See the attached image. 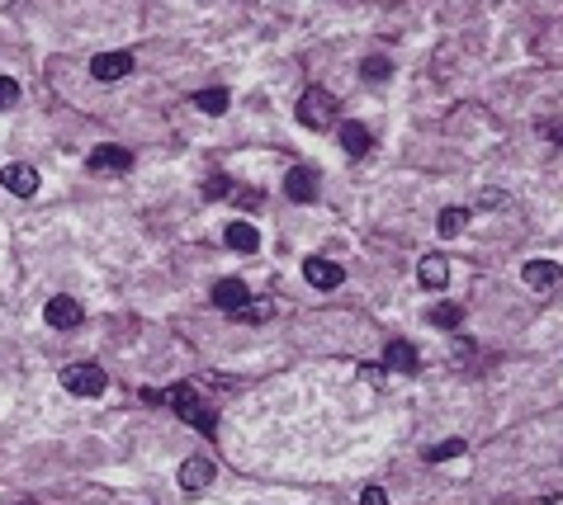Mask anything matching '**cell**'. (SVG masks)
Segmentation results:
<instances>
[{"label": "cell", "instance_id": "1", "mask_svg": "<svg viewBox=\"0 0 563 505\" xmlns=\"http://www.w3.org/2000/svg\"><path fill=\"white\" fill-rule=\"evenodd\" d=\"M166 401H171V407H175V416L185 420V425H194L199 434H213V430H218V411H213V407H204V401H199V392H194L190 383H175L171 392H166Z\"/></svg>", "mask_w": 563, "mask_h": 505}, {"label": "cell", "instance_id": "2", "mask_svg": "<svg viewBox=\"0 0 563 505\" xmlns=\"http://www.w3.org/2000/svg\"><path fill=\"white\" fill-rule=\"evenodd\" d=\"M298 123H303V128H312V132L337 128V99H331V90H322V86H308L303 95H298Z\"/></svg>", "mask_w": 563, "mask_h": 505}, {"label": "cell", "instance_id": "3", "mask_svg": "<svg viewBox=\"0 0 563 505\" xmlns=\"http://www.w3.org/2000/svg\"><path fill=\"white\" fill-rule=\"evenodd\" d=\"M62 387H66V392H76V397H99L109 387V374L99 364H66L62 368Z\"/></svg>", "mask_w": 563, "mask_h": 505}, {"label": "cell", "instance_id": "4", "mask_svg": "<svg viewBox=\"0 0 563 505\" xmlns=\"http://www.w3.org/2000/svg\"><path fill=\"white\" fill-rule=\"evenodd\" d=\"M303 279L312 283V289H341L345 269H341L337 260H327V256H308V260H303Z\"/></svg>", "mask_w": 563, "mask_h": 505}, {"label": "cell", "instance_id": "5", "mask_svg": "<svg viewBox=\"0 0 563 505\" xmlns=\"http://www.w3.org/2000/svg\"><path fill=\"white\" fill-rule=\"evenodd\" d=\"M43 316H47V326H57V331H76L81 322H86V312H81L76 298H47Z\"/></svg>", "mask_w": 563, "mask_h": 505}, {"label": "cell", "instance_id": "6", "mask_svg": "<svg viewBox=\"0 0 563 505\" xmlns=\"http://www.w3.org/2000/svg\"><path fill=\"white\" fill-rule=\"evenodd\" d=\"M0 184H5L14 198H33V194H38V171L14 161V165H5V171H0Z\"/></svg>", "mask_w": 563, "mask_h": 505}, {"label": "cell", "instance_id": "7", "mask_svg": "<svg viewBox=\"0 0 563 505\" xmlns=\"http://www.w3.org/2000/svg\"><path fill=\"white\" fill-rule=\"evenodd\" d=\"M521 279H525L535 293H550V289H559V283H563V265H554V260H530V265L521 269Z\"/></svg>", "mask_w": 563, "mask_h": 505}, {"label": "cell", "instance_id": "8", "mask_svg": "<svg viewBox=\"0 0 563 505\" xmlns=\"http://www.w3.org/2000/svg\"><path fill=\"white\" fill-rule=\"evenodd\" d=\"M285 194L294 204H312V198H318V171H312V165H294L289 180H285Z\"/></svg>", "mask_w": 563, "mask_h": 505}, {"label": "cell", "instance_id": "9", "mask_svg": "<svg viewBox=\"0 0 563 505\" xmlns=\"http://www.w3.org/2000/svg\"><path fill=\"white\" fill-rule=\"evenodd\" d=\"M246 302H252V293H246V283H242V279H218V283H213V307H223V312H242Z\"/></svg>", "mask_w": 563, "mask_h": 505}, {"label": "cell", "instance_id": "10", "mask_svg": "<svg viewBox=\"0 0 563 505\" xmlns=\"http://www.w3.org/2000/svg\"><path fill=\"white\" fill-rule=\"evenodd\" d=\"M132 72V53H99L90 62V76L95 80H124Z\"/></svg>", "mask_w": 563, "mask_h": 505}, {"label": "cell", "instance_id": "11", "mask_svg": "<svg viewBox=\"0 0 563 505\" xmlns=\"http://www.w3.org/2000/svg\"><path fill=\"white\" fill-rule=\"evenodd\" d=\"M384 368H397V374H417V368H422L417 345H407V341H388V349H384Z\"/></svg>", "mask_w": 563, "mask_h": 505}, {"label": "cell", "instance_id": "12", "mask_svg": "<svg viewBox=\"0 0 563 505\" xmlns=\"http://www.w3.org/2000/svg\"><path fill=\"white\" fill-rule=\"evenodd\" d=\"M209 482H213V463H209V459H190V463H180V486H185V496L204 492Z\"/></svg>", "mask_w": 563, "mask_h": 505}, {"label": "cell", "instance_id": "13", "mask_svg": "<svg viewBox=\"0 0 563 505\" xmlns=\"http://www.w3.org/2000/svg\"><path fill=\"white\" fill-rule=\"evenodd\" d=\"M132 165V156L124 147H95L90 151V171H128Z\"/></svg>", "mask_w": 563, "mask_h": 505}, {"label": "cell", "instance_id": "14", "mask_svg": "<svg viewBox=\"0 0 563 505\" xmlns=\"http://www.w3.org/2000/svg\"><path fill=\"white\" fill-rule=\"evenodd\" d=\"M370 128L364 123H341V147H345V156H364L370 151Z\"/></svg>", "mask_w": 563, "mask_h": 505}, {"label": "cell", "instance_id": "15", "mask_svg": "<svg viewBox=\"0 0 563 505\" xmlns=\"http://www.w3.org/2000/svg\"><path fill=\"white\" fill-rule=\"evenodd\" d=\"M227 246L242 250V256H252V250L260 246V231L252 223H227Z\"/></svg>", "mask_w": 563, "mask_h": 505}, {"label": "cell", "instance_id": "16", "mask_svg": "<svg viewBox=\"0 0 563 505\" xmlns=\"http://www.w3.org/2000/svg\"><path fill=\"white\" fill-rule=\"evenodd\" d=\"M417 279L426 283V289H445V279H450V265H445V256H426L417 265Z\"/></svg>", "mask_w": 563, "mask_h": 505}, {"label": "cell", "instance_id": "17", "mask_svg": "<svg viewBox=\"0 0 563 505\" xmlns=\"http://www.w3.org/2000/svg\"><path fill=\"white\" fill-rule=\"evenodd\" d=\"M436 227H440V237H459V231L469 227V208H445Z\"/></svg>", "mask_w": 563, "mask_h": 505}, {"label": "cell", "instance_id": "18", "mask_svg": "<svg viewBox=\"0 0 563 505\" xmlns=\"http://www.w3.org/2000/svg\"><path fill=\"white\" fill-rule=\"evenodd\" d=\"M464 322V307H455V302H436V307H431V326H459Z\"/></svg>", "mask_w": 563, "mask_h": 505}, {"label": "cell", "instance_id": "19", "mask_svg": "<svg viewBox=\"0 0 563 505\" xmlns=\"http://www.w3.org/2000/svg\"><path fill=\"white\" fill-rule=\"evenodd\" d=\"M194 105L204 109V114H227V90H199Z\"/></svg>", "mask_w": 563, "mask_h": 505}, {"label": "cell", "instance_id": "20", "mask_svg": "<svg viewBox=\"0 0 563 505\" xmlns=\"http://www.w3.org/2000/svg\"><path fill=\"white\" fill-rule=\"evenodd\" d=\"M464 449H469L464 440H440L436 449H426V463H445V459H459Z\"/></svg>", "mask_w": 563, "mask_h": 505}, {"label": "cell", "instance_id": "21", "mask_svg": "<svg viewBox=\"0 0 563 505\" xmlns=\"http://www.w3.org/2000/svg\"><path fill=\"white\" fill-rule=\"evenodd\" d=\"M388 72H393L388 57H364V62H360V76H364V80H388Z\"/></svg>", "mask_w": 563, "mask_h": 505}, {"label": "cell", "instance_id": "22", "mask_svg": "<svg viewBox=\"0 0 563 505\" xmlns=\"http://www.w3.org/2000/svg\"><path fill=\"white\" fill-rule=\"evenodd\" d=\"M10 105H20V86L10 76H0V109H10Z\"/></svg>", "mask_w": 563, "mask_h": 505}, {"label": "cell", "instance_id": "23", "mask_svg": "<svg viewBox=\"0 0 563 505\" xmlns=\"http://www.w3.org/2000/svg\"><path fill=\"white\" fill-rule=\"evenodd\" d=\"M227 189H232V180H223V175H209V184H204V194H209V198H223Z\"/></svg>", "mask_w": 563, "mask_h": 505}, {"label": "cell", "instance_id": "24", "mask_svg": "<svg viewBox=\"0 0 563 505\" xmlns=\"http://www.w3.org/2000/svg\"><path fill=\"white\" fill-rule=\"evenodd\" d=\"M360 505H388V496L379 492V486H364V492H360Z\"/></svg>", "mask_w": 563, "mask_h": 505}, {"label": "cell", "instance_id": "25", "mask_svg": "<svg viewBox=\"0 0 563 505\" xmlns=\"http://www.w3.org/2000/svg\"><path fill=\"white\" fill-rule=\"evenodd\" d=\"M364 368V383H384V364H360Z\"/></svg>", "mask_w": 563, "mask_h": 505}, {"label": "cell", "instance_id": "26", "mask_svg": "<svg viewBox=\"0 0 563 505\" xmlns=\"http://www.w3.org/2000/svg\"><path fill=\"white\" fill-rule=\"evenodd\" d=\"M550 132H554V138H559V142H563V123H554V128H550Z\"/></svg>", "mask_w": 563, "mask_h": 505}]
</instances>
